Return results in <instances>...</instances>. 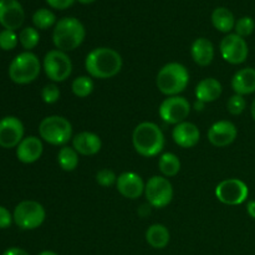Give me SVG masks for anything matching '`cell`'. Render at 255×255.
I'll list each match as a JSON object with an SVG mask.
<instances>
[{"label":"cell","instance_id":"cell-3","mask_svg":"<svg viewBox=\"0 0 255 255\" xmlns=\"http://www.w3.org/2000/svg\"><path fill=\"white\" fill-rule=\"evenodd\" d=\"M86 30L79 19L66 16L56 22L52 31V42L57 50L64 52L74 51L84 42Z\"/></svg>","mask_w":255,"mask_h":255},{"label":"cell","instance_id":"cell-6","mask_svg":"<svg viewBox=\"0 0 255 255\" xmlns=\"http://www.w3.org/2000/svg\"><path fill=\"white\" fill-rule=\"evenodd\" d=\"M40 138L52 146H66L72 138V125L59 115L47 116L39 125Z\"/></svg>","mask_w":255,"mask_h":255},{"label":"cell","instance_id":"cell-34","mask_svg":"<svg viewBox=\"0 0 255 255\" xmlns=\"http://www.w3.org/2000/svg\"><path fill=\"white\" fill-rule=\"evenodd\" d=\"M96 182L101 187H111L114 186V184H116L117 176L112 169H100L96 173Z\"/></svg>","mask_w":255,"mask_h":255},{"label":"cell","instance_id":"cell-16","mask_svg":"<svg viewBox=\"0 0 255 255\" xmlns=\"http://www.w3.org/2000/svg\"><path fill=\"white\" fill-rule=\"evenodd\" d=\"M238 136L236 125L227 120L216 122L208 129V139L213 146L227 147L233 143Z\"/></svg>","mask_w":255,"mask_h":255},{"label":"cell","instance_id":"cell-10","mask_svg":"<svg viewBox=\"0 0 255 255\" xmlns=\"http://www.w3.org/2000/svg\"><path fill=\"white\" fill-rule=\"evenodd\" d=\"M216 197L219 202L227 206H239L248 199L249 188L246 182L238 178L222 181L216 187Z\"/></svg>","mask_w":255,"mask_h":255},{"label":"cell","instance_id":"cell-29","mask_svg":"<svg viewBox=\"0 0 255 255\" xmlns=\"http://www.w3.org/2000/svg\"><path fill=\"white\" fill-rule=\"evenodd\" d=\"M40 41V34L36 27L27 26L20 31L19 42L26 51L35 49Z\"/></svg>","mask_w":255,"mask_h":255},{"label":"cell","instance_id":"cell-31","mask_svg":"<svg viewBox=\"0 0 255 255\" xmlns=\"http://www.w3.org/2000/svg\"><path fill=\"white\" fill-rule=\"evenodd\" d=\"M254 29L255 21L253 20V17L251 16H243L241 19H238V21H236V26H234L236 34L242 37L251 36L253 34Z\"/></svg>","mask_w":255,"mask_h":255},{"label":"cell","instance_id":"cell-37","mask_svg":"<svg viewBox=\"0 0 255 255\" xmlns=\"http://www.w3.org/2000/svg\"><path fill=\"white\" fill-rule=\"evenodd\" d=\"M1 255H30L26 251L21 248H17V247H12V248L6 249Z\"/></svg>","mask_w":255,"mask_h":255},{"label":"cell","instance_id":"cell-42","mask_svg":"<svg viewBox=\"0 0 255 255\" xmlns=\"http://www.w3.org/2000/svg\"><path fill=\"white\" fill-rule=\"evenodd\" d=\"M76 1L81 2V4H84V5H87V4H92V2L96 1V0H76Z\"/></svg>","mask_w":255,"mask_h":255},{"label":"cell","instance_id":"cell-41","mask_svg":"<svg viewBox=\"0 0 255 255\" xmlns=\"http://www.w3.org/2000/svg\"><path fill=\"white\" fill-rule=\"evenodd\" d=\"M251 112H252V117H253V120L255 121V100H254L253 104H252V106H251Z\"/></svg>","mask_w":255,"mask_h":255},{"label":"cell","instance_id":"cell-23","mask_svg":"<svg viewBox=\"0 0 255 255\" xmlns=\"http://www.w3.org/2000/svg\"><path fill=\"white\" fill-rule=\"evenodd\" d=\"M171 234H169L168 228L163 224H152L146 231V241L152 248L154 249H163L168 246Z\"/></svg>","mask_w":255,"mask_h":255},{"label":"cell","instance_id":"cell-11","mask_svg":"<svg viewBox=\"0 0 255 255\" xmlns=\"http://www.w3.org/2000/svg\"><path fill=\"white\" fill-rule=\"evenodd\" d=\"M192 106L186 97L171 96L162 101L158 109L159 117L166 124L178 125L186 121L187 117L191 114Z\"/></svg>","mask_w":255,"mask_h":255},{"label":"cell","instance_id":"cell-14","mask_svg":"<svg viewBox=\"0 0 255 255\" xmlns=\"http://www.w3.org/2000/svg\"><path fill=\"white\" fill-rule=\"evenodd\" d=\"M25 11L17 0H0V25L6 30L20 29L24 24Z\"/></svg>","mask_w":255,"mask_h":255},{"label":"cell","instance_id":"cell-32","mask_svg":"<svg viewBox=\"0 0 255 255\" xmlns=\"http://www.w3.org/2000/svg\"><path fill=\"white\" fill-rule=\"evenodd\" d=\"M247 107V101L244 99V96L242 95L234 94L233 96L229 97L228 102H227V109H228V112L233 116H238V115H242L244 112Z\"/></svg>","mask_w":255,"mask_h":255},{"label":"cell","instance_id":"cell-22","mask_svg":"<svg viewBox=\"0 0 255 255\" xmlns=\"http://www.w3.org/2000/svg\"><path fill=\"white\" fill-rule=\"evenodd\" d=\"M191 56L199 66H208L214 59V45L206 37H198L191 46Z\"/></svg>","mask_w":255,"mask_h":255},{"label":"cell","instance_id":"cell-12","mask_svg":"<svg viewBox=\"0 0 255 255\" xmlns=\"http://www.w3.org/2000/svg\"><path fill=\"white\" fill-rule=\"evenodd\" d=\"M221 55L224 61L232 65H241L247 61L249 55V47L246 39L239 35L228 34L221 41Z\"/></svg>","mask_w":255,"mask_h":255},{"label":"cell","instance_id":"cell-36","mask_svg":"<svg viewBox=\"0 0 255 255\" xmlns=\"http://www.w3.org/2000/svg\"><path fill=\"white\" fill-rule=\"evenodd\" d=\"M75 1H76V0H46V2L50 6L57 10L69 9L70 6L74 5Z\"/></svg>","mask_w":255,"mask_h":255},{"label":"cell","instance_id":"cell-20","mask_svg":"<svg viewBox=\"0 0 255 255\" xmlns=\"http://www.w3.org/2000/svg\"><path fill=\"white\" fill-rule=\"evenodd\" d=\"M232 89L237 95H251L255 92V69L246 67L234 74L232 77Z\"/></svg>","mask_w":255,"mask_h":255},{"label":"cell","instance_id":"cell-26","mask_svg":"<svg viewBox=\"0 0 255 255\" xmlns=\"http://www.w3.org/2000/svg\"><path fill=\"white\" fill-rule=\"evenodd\" d=\"M158 168L164 177H174L181 171V161L172 152H166L158 159Z\"/></svg>","mask_w":255,"mask_h":255},{"label":"cell","instance_id":"cell-15","mask_svg":"<svg viewBox=\"0 0 255 255\" xmlns=\"http://www.w3.org/2000/svg\"><path fill=\"white\" fill-rule=\"evenodd\" d=\"M146 183L142 177L134 172H124L117 177L116 188L121 196L128 199H137L144 194Z\"/></svg>","mask_w":255,"mask_h":255},{"label":"cell","instance_id":"cell-28","mask_svg":"<svg viewBox=\"0 0 255 255\" xmlns=\"http://www.w3.org/2000/svg\"><path fill=\"white\" fill-rule=\"evenodd\" d=\"M94 89L95 84L91 76H79L71 84L72 94L76 97H80V99H85V97L90 96Z\"/></svg>","mask_w":255,"mask_h":255},{"label":"cell","instance_id":"cell-17","mask_svg":"<svg viewBox=\"0 0 255 255\" xmlns=\"http://www.w3.org/2000/svg\"><path fill=\"white\" fill-rule=\"evenodd\" d=\"M172 138L182 148H192L201 139V132L193 122L184 121L174 126L172 131Z\"/></svg>","mask_w":255,"mask_h":255},{"label":"cell","instance_id":"cell-4","mask_svg":"<svg viewBox=\"0 0 255 255\" xmlns=\"http://www.w3.org/2000/svg\"><path fill=\"white\" fill-rule=\"evenodd\" d=\"M189 84V72L179 62H168L158 71L156 85L159 91L167 97L179 96Z\"/></svg>","mask_w":255,"mask_h":255},{"label":"cell","instance_id":"cell-19","mask_svg":"<svg viewBox=\"0 0 255 255\" xmlns=\"http://www.w3.org/2000/svg\"><path fill=\"white\" fill-rule=\"evenodd\" d=\"M72 147L82 156H95L101 151L102 141L99 134L84 131L72 137Z\"/></svg>","mask_w":255,"mask_h":255},{"label":"cell","instance_id":"cell-5","mask_svg":"<svg viewBox=\"0 0 255 255\" xmlns=\"http://www.w3.org/2000/svg\"><path fill=\"white\" fill-rule=\"evenodd\" d=\"M41 62L31 51H24L16 55L9 65V77L14 84L27 85L39 77Z\"/></svg>","mask_w":255,"mask_h":255},{"label":"cell","instance_id":"cell-1","mask_svg":"<svg viewBox=\"0 0 255 255\" xmlns=\"http://www.w3.org/2000/svg\"><path fill=\"white\" fill-rule=\"evenodd\" d=\"M121 55L111 47H96L87 54L85 69L94 79L106 80L116 76L122 69Z\"/></svg>","mask_w":255,"mask_h":255},{"label":"cell","instance_id":"cell-39","mask_svg":"<svg viewBox=\"0 0 255 255\" xmlns=\"http://www.w3.org/2000/svg\"><path fill=\"white\" fill-rule=\"evenodd\" d=\"M204 106H206V104L202 101H198V100H197L196 104H194V109H196L197 111H202V110L204 109Z\"/></svg>","mask_w":255,"mask_h":255},{"label":"cell","instance_id":"cell-33","mask_svg":"<svg viewBox=\"0 0 255 255\" xmlns=\"http://www.w3.org/2000/svg\"><path fill=\"white\" fill-rule=\"evenodd\" d=\"M60 95H61L60 94V89L55 82L45 85L41 90V99L47 105L56 104L60 99Z\"/></svg>","mask_w":255,"mask_h":255},{"label":"cell","instance_id":"cell-21","mask_svg":"<svg viewBox=\"0 0 255 255\" xmlns=\"http://www.w3.org/2000/svg\"><path fill=\"white\" fill-rule=\"evenodd\" d=\"M222 91V84L217 79L213 77H207L202 81L198 82L194 90V95L198 101L204 102V104H209V102H214L221 97Z\"/></svg>","mask_w":255,"mask_h":255},{"label":"cell","instance_id":"cell-7","mask_svg":"<svg viewBox=\"0 0 255 255\" xmlns=\"http://www.w3.org/2000/svg\"><path fill=\"white\" fill-rule=\"evenodd\" d=\"M46 218V211L36 201H22L15 207L12 219L14 223L24 231H34L42 226Z\"/></svg>","mask_w":255,"mask_h":255},{"label":"cell","instance_id":"cell-2","mask_svg":"<svg viewBox=\"0 0 255 255\" xmlns=\"http://www.w3.org/2000/svg\"><path fill=\"white\" fill-rule=\"evenodd\" d=\"M132 144L139 156L154 157L164 148V134L154 122H141L133 129Z\"/></svg>","mask_w":255,"mask_h":255},{"label":"cell","instance_id":"cell-40","mask_svg":"<svg viewBox=\"0 0 255 255\" xmlns=\"http://www.w3.org/2000/svg\"><path fill=\"white\" fill-rule=\"evenodd\" d=\"M37 255H59V254H56L55 252H51V251H44V252H41V253H39Z\"/></svg>","mask_w":255,"mask_h":255},{"label":"cell","instance_id":"cell-13","mask_svg":"<svg viewBox=\"0 0 255 255\" xmlns=\"http://www.w3.org/2000/svg\"><path fill=\"white\" fill-rule=\"evenodd\" d=\"M24 124L15 116H5L0 120V147L14 148L24 139Z\"/></svg>","mask_w":255,"mask_h":255},{"label":"cell","instance_id":"cell-18","mask_svg":"<svg viewBox=\"0 0 255 255\" xmlns=\"http://www.w3.org/2000/svg\"><path fill=\"white\" fill-rule=\"evenodd\" d=\"M42 152H44L42 141L36 136L24 137V139L16 147L17 159L25 164H31L39 161Z\"/></svg>","mask_w":255,"mask_h":255},{"label":"cell","instance_id":"cell-8","mask_svg":"<svg viewBox=\"0 0 255 255\" xmlns=\"http://www.w3.org/2000/svg\"><path fill=\"white\" fill-rule=\"evenodd\" d=\"M42 69L45 75L52 82H64L70 77L72 72V61L66 52L61 50H50L46 52L42 61Z\"/></svg>","mask_w":255,"mask_h":255},{"label":"cell","instance_id":"cell-30","mask_svg":"<svg viewBox=\"0 0 255 255\" xmlns=\"http://www.w3.org/2000/svg\"><path fill=\"white\" fill-rule=\"evenodd\" d=\"M19 42V36L12 30H1L0 31V49L4 51H11L16 47Z\"/></svg>","mask_w":255,"mask_h":255},{"label":"cell","instance_id":"cell-27","mask_svg":"<svg viewBox=\"0 0 255 255\" xmlns=\"http://www.w3.org/2000/svg\"><path fill=\"white\" fill-rule=\"evenodd\" d=\"M56 16H55L54 12L49 9H45V7L36 10L32 14V24L36 29L47 30L56 25Z\"/></svg>","mask_w":255,"mask_h":255},{"label":"cell","instance_id":"cell-9","mask_svg":"<svg viewBox=\"0 0 255 255\" xmlns=\"http://www.w3.org/2000/svg\"><path fill=\"white\" fill-rule=\"evenodd\" d=\"M173 186L168 178L163 176H153L147 181L144 187V197L153 208H164L173 199Z\"/></svg>","mask_w":255,"mask_h":255},{"label":"cell","instance_id":"cell-35","mask_svg":"<svg viewBox=\"0 0 255 255\" xmlns=\"http://www.w3.org/2000/svg\"><path fill=\"white\" fill-rule=\"evenodd\" d=\"M12 214L10 213L9 209L0 206V229H6L11 226L12 223Z\"/></svg>","mask_w":255,"mask_h":255},{"label":"cell","instance_id":"cell-24","mask_svg":"<svg viewBox=\"0 0 255 255\" xmlns=\"http://www.w3.org/2000/svg\"><path fill=\"white\" fill-rule=\"evenodd\" d=\"M212 24L218 31L228 34L236 26V17H234L233 12L231 10L227 9V7L219 6L212 12Z\"/></svg>","mask_w":255,"mask_h":255},{"label":"cell","instance_id":"cell-25","mask_svg":"<svg viewBox=\"0 0 255 255\" xmlns=\"http://www.w3.org/2000/svg\"><path fill=\"white\" fill-rule=\"evenodd\" d=\"M57 162L65 172H72L79 166V153L74 147L62 146L57 153Z\"/></svg>","mask_w":255,"mask_h":255},{"label":"cell","instance_id":"cell-38","mask_svg":"<svg viewBox=\"0 0 255 255\" xmlns=\"http://www.w3.org/2000/svg\"><path fill=\"white\" fill-rule=\"evenodd\" d=\"M247 212H248V214L252 218L255 219V199L248 202V204H247Z\"/></svg>","mask_w":255,"mask_h":255}]
</instances>
